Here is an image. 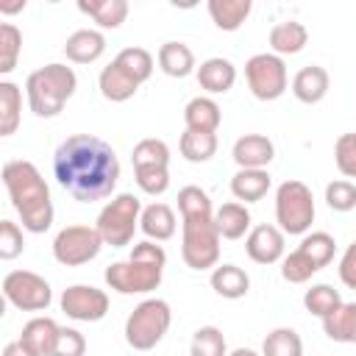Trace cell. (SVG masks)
I'll use <instances>...</instances> for the list:
<instances>
[{
    "mask_svg": "<svg viewBox=\"0 0 356 356\" xmlns=\"http://www.w3.org/2000/svg\"><path fill=\"white\" fill-rule=\"evenodd\" d=\"M314 273H320L317 264L303 250H298V248L281 259V278L289 281V284H306Z\"/></svg>",
    "mask_w": 356,
    "mask_h": 356,
    "instance_id": "obj_40",
    "label": "cell"
},
{
    "mask_svg": "<svg viewBox=\"0 0 356 356\" xmlns=\"http://www.w3.org/2000/svg\"><path fill=\"white\" fill-rule=\"evenodd\" d=\"M3 298L19 312H44L53 300V289L39 273L11 270L3 278Z\"/></svg>",
    "mask_w": 356,
    "mask_h": 356,
    "instance_id": "obj_11",
    "label": "cell"
},
{
    "mask_svg": "<svg viewBox=\"0 0 356 356\" xmlns=\"http://www.w3.org/2000/svg\"><path fill=\"white\" fill-rule=\"evenodd\" d=\"M334 164L345 178H356V134H342L334 142Z\"/></svg>",
    "mask_w": 356,
    "mask_h": 356,
    "instance_id": "obj_43",
    "label": "cell"
},
{
    "mask_svg": "<svg viewBox=\"0 0 356 356\" xmlns=\"http://www.w3.org/2000/svg\"><path fill=\"white\" fill-rule=\"evenodd\" d=\"M175 211L167 206V203H150L142 209V217H139V228L147 239L153 242H167L175 236Z\"/></svg>",
    "mask_w": 356,
    "mask_h": 356,
    "instance_id": "obj_20",
    "label": "cell"
},
{
    "mask_svg": "<svg viewBox=\"0 0 356 356\" xmlns=\"http://www.w3.org/2000/svg\"><path fill=\"white\" fill-rule=\"evenodd\" d=\"M3 184L11 197L14 211L19 214V222L28 234H44L53 225V200L50 189L36 170L33 161L14 159L3 164Z\"/></svg>",
    "mask_w": 356,
    "mask_h": 356,
    "instance_id": "obj_2",
    "label": "cell"
},
{
    "mask_svg": "<svg viewBox=\"0 0 356 356\" xmlns=\"http://www.w3.org/2000/svg\"><path fill=\"white\" fill-rule=\"evenodd\" d=\"M136 175V186L145 192V195H164L170 189V170L167 167H139L134 170Z\"/></svg>",
    "mask_w": 356,
    "mask_h": 356,
    "instance_id": "obj_42",
    "label": "cell"
},
{
    "mask_svg": "<svg viewBox=\"0 0 356 356\" xmlns=\"http://www.w3.org/2000/svg\"><path fill=\"white\" fill-rule=\"evenodd\" d=\"M22 53V33L14 22L0 25V72L8 75L17 67V58Z\"/></svg>",
    "mask_w": 356,
    "mask_h": 356,
    "instance_id": "obj_38",
    "label": "cell"
},
{
    "mask_svg": "<svg viewBox=\"0 0 356 356\" xmlns=\"http://www.w3.org/2000/svg\"><path fill=\"white\" fill-rule=\"evenodd\" d=\"M184 122H186V131H200V134H217L220 122H222V111L217 106L214 97L209 95H200V97H192L184 108Z\"/></svg>",
    "mask_w": 356,
    "mask_h": 356,
    "instance_id": "obj_19",
    "label": "cell"
},
{
    "mask_svg": "<svg viewBox=\"0 0 356 356\" xmlns=\"http://www.w3.org/2000/svg\"><path fill=\"white\" fill-rule=\"evenodd\" d=\"M61 312L78 323H97L108 314V295L92 284H72L61 292Z\"/></svg>",
    "mask_w": 356,
    "mask_h": 356,
    "instance_id": "obj_12",
    "label": "cell"
},
{
    "mask_svg": "<svg viewBox=\"0 0 356 356\" xmlns=\"http://www.w3.org/2000/svg\"><path fill=\"white\" fill-rule=\"evenodd\" d=\"M197 83L200 89H206L209 95H225L231 92V86L236 83V67L222 58V56H214V58H206L200 67H197Z\"/></svg>",
    "mask_w": 356,
    "mask_h": 356,
    "instance_id": "obj_17",
    "label": "cell"
},
{
    "mask_svg": "<svg viewBox=\"0 0 356 356\" xmlns=\"http://www.w3.org/2000/svg\"><path fill=\"white\" fill-rule=\"evenodd\" d=\"M339 281L348 289H356V242H350L339 259Z\"/></svg>",
    "mask_w": 356,
    "mask_h": 356,
    "instance_id": "obj_46",
    "label": "cell"
},
{
    "mask_svg": "<svg viewBox=\"0 0 356 356\" xmlns=\"http://www.w3.org/2000/svg\"><path fill=\"white\" fill-rule=\"evenodd\" d=\"M97 86H100V95H103L106 100H111V103H125V100H131V97L136 95V89H139V83H136L117 61H111L108 67L100 70Z\"/></svg>",
    "mask_w": 356,
    "mask_h": 356,
    "instance_id": "obj_23",
    "label": "cell"
},
{
    "mask_svg": "<svg viewBox=\"0 0 356 356\" xmlns=\"http://www.w3.org/2000/svg\"><path fill=\"white\" fill-rule=\"evenodd\" d=\"M298 250H303L317 264V270H323V267L331 264V259L337 253V242H334V236L328 231H312V234H303Z\"/></svg>",
    "mask_w": 356,
    "mask_h": 356,
    "instance_id": "obj_35",
    "label": "cell"
},
{
    "mask_svg": "<svg viewBox=\"0 0 356 356\" xmlns=\"http://www.w3.org/2000/svg\"><path fill=\"white\" fill-rule=\"evenodd\" d=\"M273 186V178L267 170H236L231 178V195L239 203H256L261 200Z\"/></svg>",
    "mask_w": 356,
    "mask_h": 356,
    "instance_id": "obj_26",
    "label": "cell"
},
{
    "mask_svg": "<svg viewBox=\"0 0 356 356\" xmlns=\"http://www.w3.org/2000/svg\"><path fill=\"white\" fill-rule=\"evenodd\" d=\"M78 11L92 17L97 22V28L114 31L125 22L131 6H128V0H78Z\"/></svg>",
    "mask_w": 356,
    "mask_h": 356,
    "instance_id": "obj_25",
    "label": "cell"
},
{
    "mask_svg": "<svg viewBox=\"0 0 356 356\" xmlns=\"http://www.w3.org/2000/svg\"><path fill=\"white\" fill-rule=\"evenodd\" d=\"M156 61H159L161 72L170 75V78H186V75L197 72L195 70L197 67L195 64V53L184 42H164L159 47V53H156Z\"/></svg>",
    "mask_w": 356,
    "mask_h": 356,
    "instance_id": "obj_21",
    "label": "cell"
},
{
    "mask_svg": "<svg viewBox=\"0 0 356 356\" xmlns=\"http://www.w3.org/2000/svg\"><path fill=\"white\" fill-rule=\"evenodd\" d=\"M58 331H61V325L53 317H33V320H28L22 325L19 342H25L39 356H50L53 353V345L58 339Z\"/></svg>",
    "mask_w": 356,
    "mask_h": 356,
    "instance_id": "obj_24",
    "label": "cell"
},
{
    "mask_svg": "<svg viewBox=\"0 0 356 356\" xmlns=\"http://www.w3.org/2000/svg\"><path fill=\"white\" fill-rule=\"evenodd\" d=\"M78 89V78L75 70L67 64H44L39 70H33L25 81V95H28V106L36 117H58L67 106V100L75 95Z\"/></svg>",
    "mask_w": 356,
    "mask_h": 356,
    "instance_id": "obj_4",
    "label": "cell"
},
{
    "mask_svg": "<svg viewBox=\"0 0 356 356\" xmlns=\"http://www.w3.org/2000/svg\"><path fill=\"white\" fill-rule=\"evenodd\" d=\"M328 86H331L328 70L320 67V64H309V67L298 70L295 78H292V95H295L300 103H306V106L320 103V100L328 95Z\"/></svg>",
    "mask_w": 356,
    "mask_h": 356,
    "instance_id": "obj_16",
    "label": "cell"
},
{
    "mask_svg": "<svg viewBox=\"0 0 356 356\" xmlns=\"http://www.w3.org/2000/svg\"><path fill=\"white\" fill-rule=\"evenodd\" d=\"M22 92L11 81H0V136H11L19 125Z\"/></svg>",
    "mask_w": 356,
    "mask_h": 356,
    "instance_id": "obj_30",
    "label": "cell"
},
{
    "mask_svg": "<svg viewBox=\"0 0 356 356\" xmlns=\"http://www.w3.org/2000/svg\"><path fill=\"white\" fill-rule=\"evenodd\" d=\"M214 222H217V231L222 239H242L250 234V211L239 200L222 203L214 211Z\"/></svg>",
    "mask_w": 356,
    "mask_h": 356,
    "instance_id": "obj_27",
    "label": "cell"
},
{
    "mask_svg": "<svg viewBox=\"0 0 356 356\" xmlns=\"http://www.w3.org/2000/svg\"><path fill=\"white\" fill-rule=\"evenodd\" d=\"M53 175L75 200L95 203L111 197L120 181V159L100 136L75 134L56 147Z\"/></svg>",
    "mask_w": 356,
    "mask_h": 356,
    "instance_id": "obj_1",
    "label": "cell"
},
{
    "mask_svg": "<svg viewBox=\"0 0 356 356\" xmlns=\"http://www.w3.org/2000/svg\"><path fill=\"white\" fill-rule=\"evenodd\" d=\"M164 264H167L164 248L156 245L153 239H145V242L134 245V250L125 261L108 264L103 278H106L108 289H114L120 295H147V292L159 289V284L164 278Z\"/></svg>",
    "mask_w": 356,
    "mask_h": 356,
    "instance_id": "obj_3",
    "label": "cell"
},
{
    "mask_svg": "<svg viewBox=\"0 0 356 356\" xmlns=\"http://www.w3.org/2000/svg\"><path fill=\"white\" fill-rule=\"evenodd\" d=\"M209 17L220 31H239L242 22L250 17V0H209Z\"/></svg>",
    "mask_w": 356,
    "mask_h": 356,
    "instance_id": "obj_28",
    "label": "cell"
},
{
    "mask_svg": "<svg viewBox=\"0 0 356 356\" xmlns=\"http://www.w3.org/2000/svg\"><path fill=\"white\" fill-rule=\"evenodd\" d=\"M3 356H39V353H33L25 342L17 339V342H8V345L3 348Z\"/></svg>",
    "mask_w": 356,
    "mask_h": 356,
    "instance_id": "obj_47",
    "label": "cell"
},
{
    "mask_svg": "<svg viewBox=\"0 0 356 356\" xmlns=\"http://www.w3.org/2000/svg\"><path fill=\"white\" fill-rule=\"evenodd\" d=\"M261 356H303V339L295 328H273L261 342Z\"/></svg>",
    "mask_w": 356,
    "mask_h": 356,
    "instance_id": "obj_32",
    "label": "cell"
},
{
    "mask_svg": "<svg viewBox=\"0 0 356 356\" xmlns=\"http://www.w3.org/2000/svg\"><path fill=\"white\" fill-rule=\"evenodd\" d=\"M25 8V0H17V3H0V11L3 14H17Z\"/></svg>",
    "mask_w": 356,
    "mask_h": 356,
    "instance_id": "obj_48",
    "label": "cell"
},
{
    "mask_svg": "<svg viewBox=\"0 0 356 356\" xmlns=\"http://www.w3.org/2000/svg\"><path fill=\"white\" fill-rule=\"evenodd\" d=\"M228 356H261V353H256V350H250V348H234Z\"/></svg>",
    "mask_w": 356,
    "mask_h": 356,
    "instance_id": "obj_49",
    "label": "cell"
},
{
    "mask_svg": "<svg viewBox=\"0 0 356 356\" xmlns=\"http://www.w3.org/2000/svg\"><path fill=\"white\" fill-rule=\"evenodd\" d=\"M131 161H134V170H139V167H167L170 164V147H167L164 139L147 136V139L136 142V147L131 153Z\"/></svg>",
    "mask_w": 356,
    "mask_h": 356,
    "instance_id": "obj_36",
    "label": "cell"
},
{
    "mask_svg": "<svg viewBox=\"0 0 356 356\" xmlns=\"http://www.w3.org/2000/svg\"><path fill=\"white\" fill-rule=\"evenodd\" d=\"M139 86L153 75V70H156V61H153V56L145 50V47H125V50H120L117 53V58H114Z\"/></svg>",
    "mask_w": 356,
    "mask_h": 356,
    "instance_id": "obj_34",
    "label": "cell"
},
{
    "mask_svg": "<svg viewBox=\"0 0 356 356\" xmlns=\"http://www.w3.org/2000/svg\"><path fill=\"white\" fill-rule=\"evenodd\" d=\"M172 323V309L167 300L161 298H147L139 306H134V312L125 320V342L134 350H153L164 334L170 331Z\"/></svg>",
    "mask_w": 356,
    "mask_h": 356,
    "instance_id": "obj_5",
    "label": "cell"
},
{
    "mask_svg": "<svg viewBox=\"0 0 356 356\" xmlns=\"http://www.w3.org/2000/svg\"><path fill=\"white\" fill-rule=\"evenodd\" d=\"M25 250V236H22V228L11 220H3L0 222V259L3 261H11L17 259L19 253Z\"/></svg>",
    "mask_w": 356,
    "mask_h": 356,
    "instance_id": "obj_44",
    "label": "cell"
},
{
    "mask_svg": "<svg viewBox=\"0 0 356 356\" xmlns=\"http://www.w3.org/2000/svg\"><path fill=\"white\" fill-rule=\"evenodd\" d=\"M189 356H228V345H225L222 331L217 325H200L192 334Z\"/></svg>",
    "mask_w": 356,
    "mask_h": 356,
    "instance_id": "obj_37",
    "label": "cell"
},
{
    "mask_svg": "<svg viewBox=\"0 0 356 356\" xmlns=\"http://www.w3.org/2000/svg\"><path fill=\"white\" fill-rule=\"evenodd\" d=\"M303 306H306L309 314H314V317L323 320V317H328L331 312H337V309L342 306V295H339V289H334L331 284H314L312 289H306Z\"/></svg>",
    "mask_w": 356,
    "mask_h": 356,
    "instance_id": "obj_33",
    "label": "cell"
},
{
    "mask_svg": "<svg viewBox=\"0 0 356 356\" xmlns=\"http://www.w3.org/2000/svg\"><path fill=\"white\" fill-rule=\"evenodd\" d=\"M323 331L334 342H353L356 345V300L342 303L337 312L323 317Z\"/></svg>",
    "mask_w": 356,
    "mask_h": 356,
    "instance_id": "obj_29",
    "label": "cell"
},
{
    "mask_svg": "<svg viewBox=\"0 0 356 356\" xmlns=\"http://www.w3.org/2000/svg\"><path fill=\"white\" fill-rule=\"evenodd\" d=\"M245 78H248V89L256 100H278L286 86H289V75H286V64L281 56L275 53H256L245 61Z\"/></svg>",
    "mask_w": 356,
    "mask_h": 356,
    "instance_id": "obj_9",
    "label": "cell"
},
{
    "mask_svg": "<svg viewBox=\"0 0 356 356\" xmlns=\"http://www.w3.org/2000/svg\"><path fill=\"white\" fill-rule=\"evenodd\" d=\"M325 203L334 211H353L356 209V184L353 181H331L325 186Z\"/></svg>",
    "mask_w": 356,
    "mask_h": 356,
    "instance_id": "obj_41",
    "label": "cell"
},
{
    "mask_svg": "<svg viewBox=\"0 0 356 356\" xmlns=\"http://www.w3.org/2000/svg\"><path fill=\"white\" fill-rule=\"evenodd\" d=\"M181 156L192 164H206L217 153V134H200V131H184L181 134Z\"/></svg>",
    "mask_w": 356,
    "mask_h": 356,
    "instance_id": "obj_31",
    "label": "cell"
},
{
    "mask_svg": "<svg viewBox=\"0 0 356 356\" xmlns=\"http://www.w3.org/2000/svg\"><path fill=\"white\" fill-rule=\"evenodd\" d=\"M103 245L106 242L95 225H67L53 239V259L64 267H81L89 264Z\"/></svg>",
    "mask_w": 356,
    "mask_h": 356,
    "instance_id": "obj_10",
    "label": "cell"
},
{
    "mask_svg": "<svg viewBox=\"0 0 356 356\" xmlns=\"http://www.w3.org/2000/svg\"><path fill=\"white\" fill-rule=\"evenodd\" d=\"M106 53V36L95 28H81L67 36L64 42V56L72 64H95Z\"/></svg>",
    "mask_w": 356,
    "mask_h": 356,
    "instance_id": "obj_15",
    "label": "cell"
},
{
    "mask_svg": "<svg viewBox=\"0 0 356 356\" xmlns=\"http://www.w3.org/2000/svg\"><path fill=\"white\" fill-rule=\"evenodd\" d=\"M139 217H142V203L136 195L131 192H120L114 195L97 214V231L103 236L106 245L111 248H122L131 245L136 228H139Z\"/></svg>",
    "mask_w": 356,
    "mask_h": 356,
    "instance_id": "obj_7",
    "label": "cell"
},
{
    "mask_svg": "<svg viewBox=\"0 0 356 356\" xmlns=\"http://www.w3.org/2000/svg\"><path fill=\"white\" fill-rule=\"evenodd\" d=\"M267 42H270L273 53L281 56V58L284 56H298L309 44V31L298 19H284V22H278V25L270 28Z\"/></svg>",
    "mask_w": 356,
    "mask_h": 356,
    "instance_id": "obj_18",
    "label": "cell"
},
{
    "mask_svg": "<svg viewBox=\"0 0 356 356\" xmlns=\"http://www.w3.org/2000/svg\"><path fill=\"white\" fill-rule=\"evenodd\" d=\"M178 211H181V220H189V217H214L211 197L200 186H184L178 192Z\"/></svg>",
    "mask_w": 356,
    "mask_h": 356,
    "instance_id": "obj_39",
    "label": "cell"
},
{
    "mask_svg": "<svg viewBox=\"0 0 356 356\" xmlns=\"http://www.w3.org/2000/svg\"><path fill=\"white\" fill-rule=\"evenodd\" d=\"M284 236L286 234L278 225L261 222V225L250 228V234L245 236V253L256 264H275L286 256V239Z\"/></svg>",
    "mask_w": 356,
    "mask_h": 356,
    "instance_id": "obj_13",
    "label": "cell"
},
{
    "mask_svg": "<svg viewBox=\"0 0 356 356\" xmlns=\"http://www.w3.org/2000/svg\"><path fill=\"white\" fill-rule=\"evenodd\" d=\"M83 353H86V339H83V334H81L78 328H61L50 356H83Z\"/></svg>",
    "mask_w": 356,
    "mask_h": 356,
    "instance_id": "obj_45",
    "label": "cell"
},
{
    "mask_svg": "<svg viewBox=\"0 0 356 356\" xmlns=\"http://www.w3.org/2000/svg\"><path fill=\"white\" fill-rule=\"evenodd\" d=\"M231 156L239 170H267V164L275 159V145L264 134H245L234 142Z\"/></svg>",
    "mask_w": 356,
    "mask_h": 356,
    "instance_id": "obj_14",
    "label": "cell"
},
{
    "mask_svg": "<svg viewBox=\"0 0 356 356\" xmlns=\"http://www.w3.org/2000/svg\"><path fill=\"white\" fill-rule=\"evenodd\" d=\"M275 222L284 234H309L314 222V195L303 181H284L275 189Z\"/></svg>",
    "mask_w": 356,
    "mask_h": 356,
    "instance_id": "obj_6",
    "label": "cell"
},
{
    "mask_svg": "<svg viewBox=\"0 0 356 356\" xmlns=\"http://www.w3.org/2000/svg\"><path fill=\"white\" fill-rule=\"evenodd\" d=\"M181 256L192 270H214L220 261V231L214 217H189L181 222Z\"/></svg>",
    "mask_w": 356,
    "mask_h": 356,
    "instance_id": "obj_8",
    "label": "cell"
},
{
    "mask_svg": "<svg viewBox=\"0 0 356 356\" xmlns=\"http://www.w3.org/2000/svg\"><path fill=\"white\" fill-rule=\"evenodd\" d=\"M209 284H211V289H214L220 298H225V300H239V298H245L248 289H250L248 273H245L242 267H236V264H217V267L211 270V275H209Z\"/></svg>",
    "mask_w": 356,
    "mask_h": 356,
    "instance_id": "obj_22",
    "label": "cell"
}]
</instances>
